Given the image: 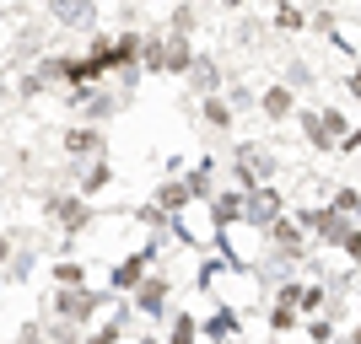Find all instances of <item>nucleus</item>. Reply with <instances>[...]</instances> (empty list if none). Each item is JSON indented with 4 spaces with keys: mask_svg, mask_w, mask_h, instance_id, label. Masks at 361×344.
<instances>
[{
    "mask_svg": "<svg viewBox=\"0 0 361 344\" xmlns=\"http://www.w3.org/2000/svg\"><path fill=\"white\" fill-rule=\"evenodd\" d=\"M49 11L60 16L65 27H81V32H87L92 22H97V11H92V0H49Z\"/></svg>",
    "mask_w": 361,
    "mask_h": 344,
    "instance_id": "1",
    "label": "nucleus"
},
{
    "mask_svg": "<svg viewBox=\"0 0 361 344\" xmlns=\"http://www.w3.org/2000/svg\"><path fill=\"white\" fill-rule=\"evenodd\" d=\"M189 87H195L200 97H211V91L221 87V70H216L211 60H189Z\"/></svg>",
    "mask_w": 361,
    "mask_h": 344,
    "instance_id": "2",
    "label": "nucleus"
},
{
    "mask_svg": "<svg viewBox=\"0 0 361 344\" xmlns=\"http://www.w3.org/2000/svg\"><path fill=\"white\" fill-rule=\"evenodd\" d=\"M189 60H195V54H189V38L173 32V38L162 44V70H189Z\"/></svg>",
    "mask_w": 361,
    "mask_h": 344,
    "instance_id": "3",
    "label": "nucleus"
},
{
    "mask_svg": "<svg viewBox=\"0 0 361 344\" xmlns=\"http://www.w3.org/2000/svg\"><path fill=\"white\" fill-rule=\"evenodd\" d=\"M238 172H243V183L264 178V172H270V156H264V151H254V146H243V151H238Z\"/></svg>",
    "mask_w": 361,
    "mask_h": 344,
    "instance_id": "4",
    "label": "nucleus"
},
{
    "mask_svg": "<svg viewBox=\"0 0 361 344\" xmlns=\"http://www.w3.org/2000/svg\"><path fill=\"white\" fill-rule=\"evenodd\" d=\"M60 312L65 317H87L92 312V296H87V291H75V285H65V291H60Z\"/></svg>",
    "mask_w": 361,
    "mask_h": 344,
    "instance_id": "5",
    "label": "nucleus"
},
{
    "mask_svg": "<svg viewBox=\"0 0 361 344\" xmlns=\"http://www.w3.org/2000/svg\"><path fill=\"white\" fill-rule=\"evenodd\" d=\"M275 215H281V199H275V194H254V205H248V221L270 226Z\"/></svg>",
    "mask_w": 361,
    "mask_h": 344,
    "instance_id": "6",
    "label": "nucleus"
},
{
    "mask_svg": "<svg viewBox=\"0 0 361 344\" xmlns=\"http://www.w3.org/2000/svg\"><path fill=\"white\" fill-rule=\"evenodd\" d=\"M264 113H270V119H286V113H291V87L264 91Z\"/></svg>",
    "mask_w": 361,
    "mask_h": 344,
    "instance_id": "7",
    "label": "nucleus"
},
{
    "mask_svg": "<svg viewBox=\"0 0 361 344\" xmlns=\"http://www.w3.org/2000/svg\"><path fill=\"white\" fill-rule=\"evenodd\" d=\"M140 307H146V312H162V307H167V285L146 280V285H140Z\"/></svg>",
    "mask_w": 361,
    "mask_h": 344,
    "instance_id": "8",
    "label": "nucleus"
},
{
    "mask_svg": "<svg viewBox=\"0 0 361 344\" xmlns=\"http://www.w3.org/2000/svg\"><path fill=\"white\" fill-rule=\"evenodd\" d=\"M65 146H71V151H75V156H92V151L103 146V140H97V129H75V135H71V140H65Z\"/></svg>",
    "mask_w": 361,
    "mask_h": 344,
    "instance_id": "9",
    "label": "nucleus"
},
{
    "mask_svg": "<svg viewBox=\"0 0 361 344\" xmlns=\"http://www.w3.org/2000/svg\"><path fill=\"white\" fill-rule=\"evenodd\" d=\"M146 258H151V253H140V258H130V264H119V269H114V285H119V291H124V285H135V280H140V264H146Z\"/></svg>",
    "mask_w": 361,
    "mask_h": 344,
    "instance_id": "10",
    "label": "nucleus"
},
{
    "mask_svg": "<svg viewBox=\"0 0 361 344\" xmlns=\"http://www.w3.org/2000/svg\"><path fill=\"white\" fill-rule=\"evenodd\" d=\"M205 124H211V129H226V124H232V113H226V103H216V97H205Z\"/></svg>",
    "mask_w": 361,
    "mask_h": 344,
    "instance_id": "11",
    "label": "nucleus"
},
{
    "mask_svg": "<svg viewBox=\"0 0 361 344\" xmlns=\"http://www.w3.org/2000/svg\"><path fill=\"white\" fill-rule=\"evenodd\" d=\"M60 221L65 226H81V221H87V210L75 205V199H65V205H60Z\"/></svg>",
    "mask_w": 361,
    "mask_h": 344,
    "instance_id": "12",
    "label": "nucleus"
},
{
    "mask_svg": "<svg viewBox=\"0 0 361 344\" xmlns=\"http://www.w3.org/2000/svg\"><path fill=\"white\" fill-rule=\"evenodd\" d=\"M275 22H281V27H302V11H297V6H281V11H275Z\"/></svg>",
    "mask_w": 361,
    "mask_h": 344,
    "instance_id": "13",
    "label": "nucleus"
},
{
    "mask_svg": "<svg viewBox=\"0 0 361 344\" xmlns=\"http://www.w3.org/2000/svg\"><path fill=\"white\" fill-rule=\"evenodd\" d=\"M173 27L189 32V27H195V11H189V6H178V11H173Z\"/></svg>",
    "mask_w": 361,
    "mask_h": 344,
    "instance_id": "14",
    "label": "nucleus"
},
{
    "mask_svg": "<svg viewBox=\"0 0 361 344\" xmlns=\"http://www.w3.org/2000/svg\"><path fill=\"white\" fill-rule=\"evenodd\" d=\"M350 91H356V97H361V70H356V75H350Z\"/></svg>",
    "mask_w": 361,
    "mask_h": 344,
    "instance_id": "15",
    "label": "nucleus"
},
{
    "mask_svg": "<svg viewBox=\"0 0 361 344\" xmlns=\"http://www.w3.org/2000/svg\"><path fill=\"white\" fill-rule=\"evenodd\" d=\"M226 6H243V0H226Z\"/></svg>",
    "mask_w": 361,
    "mask_h": 344,
    "instance_id": "16",
    "label": "nucleus"
}]
</instances>
